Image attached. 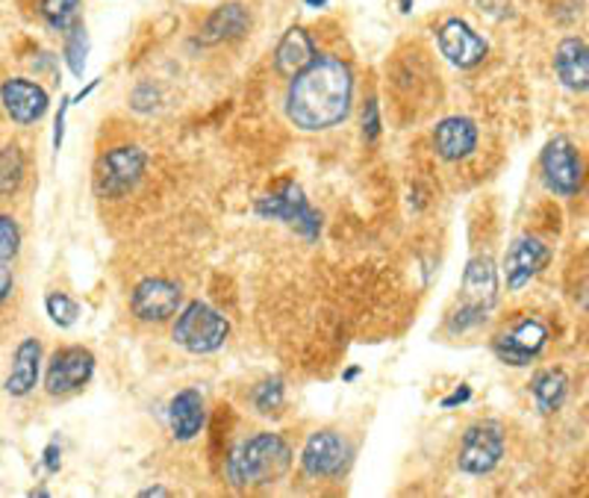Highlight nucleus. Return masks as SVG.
Here are the masks:
<instances>
[{
    "instance_id": "f257e3e1",
    "label": "nucleus",
    "mask_w": 589,
    "mask_h": 498,
    "mask_svg": "<svg viewBox=\"0 0 589 498\" xmlns=\"http://www.w3.org/2000/svg\"><path fill=\"white\" fill-rule=\"evenodd\" d=\"M354 98L351 68L337 57H316L295 75L286 94V113L301 131H328L346 122Z\"/></svg>"
},
{
    "instance_id": "f03ea898",
    "label": "nucleus",
    "mask_w": 589,
    "mask_h": 498,
    "mask_svg": "<svg viewBox=\"0 0 589 498\" xmlns=\"http://www.w3.org/2000/svg\"><path fill=\"white\" fill-rule=\"evenodd\" d=\"M292 466V449L277 433H257L245 440L227 461V478L234 487H262L281 480Z\"/></svg>"
},
{
    "instance_id": "7ed1b4c3",
    "label": "nucleus",
    "mask_w": 589,
    "mask_h": 498,
    "mask_svg": "<svg viewBox=\"0 0 589 498\" xmlns=\"http://www.w3.org/2000/svg\"><path fill=\"white\" fill-rule=\"evenodd\" d=\"M498 295V274L496 263L489 257H475L468 260L466 274H463V304L449 319L451 333H466L487 321V313L492 310Z\"/></svg>"
},
{
    "instance_id": "20e7f679",
    "label": "nucleus",
    "mask_w": 589,
    "mask_h": 498,
    "mask_svg": "<svg viewBox=\"0 0 589 498\" xmlns=\"http://www.w3.org/2000/svg\"><path fill=\"white\" fill-rule=\"evenodd\" d=\"M227 333L230 325L225 316L204 302H192L174 321V342L192 354H213L225 346Z\"/></svg>"
},
{
    "instance_id": "39448f33",
    "label": "nucleus",
    "mask_w": 589,
    "mask_h": 498,
    "mask_svg": "<svg viewBox=\"0 0 589 498\" xmlns=\"http://www.w3.org/2000/svg\"><path fill=\"white\" fill-rule=\"evenodd\" d=\"M145 169H148V157H145L141 148H136V145L113 148V151H106L98 160L94 189H98L101 197H122L139 183Z\"/></svg>"
},
{
    "instance_id": "423d86ee",
    "label": "nucleus",
    "mask_w": 589,
    "mask_h": 498,
    "mask_svg": "<svg viewBox=\"0 0 589 498\" xmlns=\"http://www.w3.org/2000/svg\"><path fill=\"white\" fill-rule=\"evenodd\" d=\"M257 216L286 222V225L295 227V230H298L301 236H307V239H316V236L321 234V218H318L316 210L307 204L304 189H301L298 183H283L272 195H262L260 201H257Z\"/></svg>"
},
{
    "instance_id": "0eeeda50",
    "label": "nucleus",
    "mask_w": 589,
    "mask_h": 498,
    "mask_svg": "<svg viewBox=\"0 0 589 498\" xmlns=\"http://www.w3.org/2000/svg\"><path fill=\"white\" fill-rule=\"evenodd\" d=\"M505 457V431L498 422H475L463 433L457 466L466 475H487Z\"/></svg>"
},
{
    "instance_id": "6e6552de",
    "label": "nucleus",
    "mask_w": 589,
    "mask_h": 498,
    "mask_svg": "<svg viewBox=\"0 0 589 498\" xmlns=\"http://www.w3.org/2000/svg\"><path fill=\"white\" fill-rule=\"evenodd\" d=\"M543 174L552 192L563 197L578 195L584 186V162L578 148L566 136H557L545 145L543 151Z\"/></svg>"
},
{
    "instance_id": "1a4fd4ad",
    "label": "nucleus",
    "mask_w": 589,
    "mask_h": 498,
    "mask_svg": "<svg viewBox=\"0 0 589 498\" xmlns=\"http://www.w3.org/2000/svg\"><path fill=\"white\" fill-rule=\"evenodd\" d=\"M545 342H548V330L543 321L522 319L492 339V351L507 366H528L531 360L540 358Z\"/></svg>"
},
{
    "instance_id": "9d476101",
    "label": "nucleus",
    "mask_w": 589,
    "mask_h": 498,
    "mask_svg": "<svg viewBox=\"0 0 589 498\" xmlns=\"http://www.w3.org/2000/svg\"><path fill=\"white\" fill-rule=\"evenodd\" d=\"M94 375V354L89 348H63L50 358L45 375V389L50 395H71L83 389Z\"/></svg>"
},
{
    "instance_id": "9b49d317",
    "label": "nucleus",
    "mask_w": 589,
    "mask_h": 498,
    "mask_svg": "<svg viewBox=\"0 0 589 498\" xmlns=\"http://www.w3.org/2000/svg\"><path fill=\"white\" fill-rule=\"evenodd\" d=\"M348 457H351V449L337 431H318L304 445L301 466L309 478H337L348 466Z\"/></svg>"
},
{
    "instance_id": "f8f14e48",
    "label": "nucleus",
    "mask_w": 589,
    "mask_h": 498,
    "mask_svg": "<svg viewBox=\"0 0 589 498\" xmlns=\"http://www.w3.org/2000/svg\"><path fill=\"white\" fill-rule=\"evenodd\" d=\"M180 302H183V292L178 283L166 278H145L131 295L133 316L141 321L171 319L180 310Z\"/></svg>"
},
{
    "instance_id": "ddd939ff",
    "label": "nucleus",
    "mask_w": 589,
    "mask_h": 498,
    "mask_svg": "<svg viewBox=\"0 0 589 498\" xmlns=\"http://www.w3.org/2000/svg\"><path fill=\"white\" fill-rule=\"evenodd\" d=\"M548 260H552V251H548V245L540 242L536 236H522V239H516V242L510 245V251H507L505 260L507 290L519 292L522 286H528V283L548 265Z\"/></svg>"
},
{
    "instance_id": "4468645a",
    "label": "nucleus",
    "mask_w": 589,
    "mask_h": 498,
    "mask_svg": "<svg viewBox=\"0 0 589 498\" xmlns=\"http://www.w3.org/2000/svg\"><path fill=\"white\" fill-rule=\"evenodd\" d=\"M440 50L442 57L449 59L451 66L457 68H475L484 63L489 47L484 38L477 36L475 30L468 27L466 21L451 19L440 27Z\"/></svg>"
},
{
    "instance_id": "2eb2a0df",
    "label": "nucleus",
    "mask_w": 589,
    "mask_h": 498,
    "mask_svg": "<svg viewBox=\"0 0 589 498\" xmlns=\"http://www.w3.org/2000/svg\"><path fill=\"white\" fill-rule=\"evenodd\" d=\"M0 101L7 115L19 124H33L47 113V92L24 77H12L0 86Z\"/></svg>"
},
{
    "instance_id": "dca6fc26",
    "label": "nucleus",
    "mask_w": 589,
    "mask_h": 498,
    "mask_svg": "<svg viewBox=\"0 0 589 498\" xmlns=\"http://www.w3.org/2000/svg\"><path fill=\"white\" fill-rule=\"evenodd\" d=\"M433 145H437V154H440L442 160H466L468 154L477 148L475 122H472V118H463V115L442 118V122L437 124V133H433Z\"/></svg>"
},
{
    "instance_id": "f3484780",
    "label": "nucleus",
    "mask_w": 589,
    "mask_h": 498,
    "mask_svg": "<svg viewBox=\"0 0 589 498\" xmlns=\"http://www.w3.org/2000/svg\"><path fill=\"white\" fill-rule=\"evenodd\" d=\"M554 71L571 92H587L589 86V50L584 38H563L554 54Z\"/></svg>"
},
{
    "instance_id": "a211bd4d",
    "label": "nucleus",
    "mask_w": 589,
    "mask_h": 498,
    "mask_svg": "<svg viewBox=\"0 0 589 498\" xmlns=\"http://www.w3.org/2000/svg\"><path fill=\"white\" fill-rule=\"evenodd\" d=\"M251 27V12L245 10L242 3H225L218 7L209 19H206L204 30L197 42L201 45H218V42H230V38H239L248 33Z\"/></svg>"
},
{
    "instance_id": "6ab92c4d",
    "label": "nucleus",
    "mask_w": 589,
    "mask_h": 498,
    "mask_svg": "<svg viewBox=\"0 0 589 498\" xmlns=\"http://www.w3.org/2000/svg\"><path fill=\"white\" fill-rule=\"evenodd\" d=\"M206 422V410H204V398L197 389H183L171 398L169 405V425L171 433L178 440H192L201 433Z\"/></svg>"
},
{
    "instance_id": "aec40b11",
    "label": "nucleus",
    "mask_w": 589,
    "mask_h": 498,
    "mask_svg": "<svg viewBox=\"0 0 589 498\" xmlns=\"http://www.w3.org/2000/svg\"><path fill=\"white\" fill-rule=\"evenodd\" d=\"M313 59H316V45H313L307 30L301 27H292L290 33L281 38L277 50H274V68H277V75L283 77L301 75Z\"/></svg>"
},
{
    "instance_id": "412c9836",
    "label": "nucleus",
    "mask_w": 589,
    "mask_h": 498,
    "mask_svg": "<svg viewBox=\"0 0 589 498\" xmlns=\"http://www.w3.org/2000/svg\"><path fill=\"white\" fill-rule=\"evenodd\" d=\"M38 363H42V346L38 339L27 337L15 348V358H12V372L7 377V393L15 398H24L33 393V386L38 381Z\"/></svg>"
},
{
    "instance_id": "4be33fe9",
    "label": "nucleus",
    "mask_w": 589,
    "mask_h": 498,
    "mask_svg": "<svg viewBox=\"0 0 589 498\" xmlns=\"http://www.w3.org/2000/svg\"><path fill=\"white\" fill-rule=\"evenodd\" d=\"M531 393L536 398V407L540 414H554L560 410L566 395H569V377L563 369H545V372H536L531 381Z\"/></svg>"
},
{
    "instance_id": "5701e85b",
    "label": "nucleus",
    "mask_w": 589,
    "mask_h": 498,
    "mask_svg": "<svg viewBox=\"0 0 589 498\" xmlns=\"http://www.w3.org/2000/svg\"><path fill=\"white\" fill-rule=\"evenodd\" d=\"M21 180H24V154L19 145H7L0 151V192L12 195L21 186Z\"/></svg>"
},
{
    "instance_id": "b1692460",
    "label": "nucleus",
    "mask_w": 589,
    "mask_h": 498,
    "mask_svg": "<svg viewBox=\"0 0 589 498\" xmlns=\"http://www.w3.org/2000/svg\"><path fill=\"white\" fill-rule=\"evenodd\" d=\"M77 7L80 0H42V15L50 27L66 33L77 24Z\"/></svg>"
},
{
    "instance_id": "393cba45",
    "label": "nucleus",
    "mask_w": 589,
    "mask_h": 498,
    "mask_svg": "<svg viewBox=\"0 0 589 498\" xmlns=\"http://www.w3.org/2000/svg\"><path fill=\"white\" fill-rule=\"evenodd\" d=\"M66 63L71 68V75L83 77L86 54H89V38H86V27L77 21L75 27L66 30Z\"/></svg>"
},
{
    "instance_id": "a878e982",
    "label": "nucleus",
    "mask_w": 589,
    "mask_h": 498,
    "mask_svg": "<svg viewBox=\"0 0 589 498\" xmlns=\"http://www.w3.org/2000/svg\"><path fill=\"white\" fill-rule=\"evenodd\" d=\"M45 307L47 316H50L54 325H59V328H71L77 316H80V304H77L75 298H68L66 292H50L45 298Z\"/></svg>"
},
{
    "instance_id": "bb28decb",
    "label": "nucleus",
    "mask_w": 589,
    "mask_h": 498,
    "mask_svg": "<svg viewBox=\"0 0 589 498\" xmlns=\"http://www.w3.org/2000/svg\"><path fill=\"white\" fill-rule=\"evenodd\" d=\"M253 407L260 410V414H277L283 407V381L281 377H269V381H262L257 389H253Z\"/></svg>"
},
{
    "instance_id": "cd10ccee",
    "label": "nucleus",
    "mask_w": 589,
    "mask_h": 498,
    "mask_svg": "<svg viewBox=\"0 0 589 498\" xmlns=\"http://www.w3.org/2000/svg\"><path fill=\"white\" fill-rule=\"evenodd\" d=\"M21 245V230L15 225V218L0 216V263H7L12 257L19 254Z\"/></svg>"
},
{
    "instance_id": "c85d7f7f",
    "label": "nucleus",
    "mask_w": 589,
    "mask_h": 498,
    "mask_svg": "<svg viewBox=\"0 0 589 498\" xmlns=\"http://www.w3.org/2000/svg\"><path fill=\"white\" fill-rule=\"evenodd\" d=\"M363 136L365 142H374L381 136V110H377V101H369L363 110Z\"/></svg>"
},
{
    "instance_id": "c756f323",
    "label": "nucleus",
    "mask_w": 589,
    "mask_h": 498,
    "mask_svg": "<svg viewBox=\"0 0 589 498\" xmlns=\"http://www.w3.org/2000/svg\"><path fill=\"white\" fill-rule=\"evenodd\" d=\"M59 457H63V452H59L57 442H50L45 449V469L47 472H59Z\"/></svg>"
},
{
    "instance_id": "7c9ffc66",
    "label": "nucleus",
    "mask_w": 589,
    "mask_h": 498,
    "mask_svg": "<svg viewBox=\"0 0 589 498\" xmlns=\"http://www.w3.org/2000/svg\"><path fill=\"white\" fill-rule=\"evenodd\" d=\"M12 292V272L0 263V304L7 302V295Z\"/></svg>"
},
{
    "instance_id": "2f4dec72",
    "label": "nucleus",
    "mask_w": 589,
    "mask_h": 498,
    "mask_svg": "<svg viewBox=\"0 0 589 498\" xmlns=\"http://www.w3.org/2000/svg\"><path fill=\"white\" fill-rule=\"evenodd\" d=\"M468 398H472V389H468L466 384L460 386L457 393L454 395H449V398H445V401H442V407H454V405H463V401H468Z\"/></svg>"
},
{
    "instance_id": "473e14b6",
    "label": "nucleus",
    "mask_w": 589,
    "mask_h": 498,
    "mask_svg": "<svg viewBox=\"0 0 589 498\" xmlns=\"http://www.w3.org/2000/svg\"><path fill=\"white\" fill-rule=\"evenodd\" d=\"M141 496H145V498H154V496H169V489H166V487H148V489H141Z\"/></svg>"
},
{
    "instance_id": "72a5a7b5",
    "label": "nucleus",
    "mask_w": 589,
    "mask_h": 498,
    "mask_svg": "<svg viewBox=\"0 0 589 498\" xmlns=\"http://www.w3.org/2000/svg\"><path fill=\"white\" fill-rule=\"evenodd\" d=\"M304 3H307V7H325L328 0H304Z\"/></svg>"
},
{
    "instance_id": "f704fd0d",
    "label": "nucleus",
    "mask_w": 589,
    "mask_h": 498,
    "mask_svg": "<svg viewBox=\"0 0 589 498\" xmlns=\"http://www.w3.org/2000/svg\"><path fill=\"white\" fill-rule=\"evenodd\" d=\"M356 372H360V369H348V372H346V381H354Z\"/></svg>"
},
{
    "instance_id": "c9c22d12",
    "label": "nucleus",
    "mask_w": 589,
    "mask_h": 498,
    "mask_svg": "<svg viewBox=\"0 0 589 498\" xmlns=\"http://www.w3.org/2000/svg\"><path fill=\"white\" fill-rule=\"evenodd\" d=\"M401 12H410V0H401Z\"/></svg>"
}]
</instances>
